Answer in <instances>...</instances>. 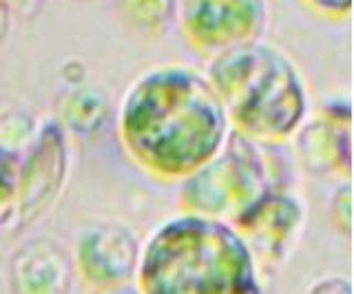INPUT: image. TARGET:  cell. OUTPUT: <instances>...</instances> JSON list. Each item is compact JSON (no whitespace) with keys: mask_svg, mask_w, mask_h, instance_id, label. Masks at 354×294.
<instances>
[{"mask_svg":"<svg viewBox=\"0 0 354 294\" xmlns=\"http://www.w3.org/2000/svg\"><path fill=\"white\" fill-rule=\"evenodd\" d=\"M122 153L144 175L182 184L230 137V124L204 71L166 62L142 71L115 106Z\"/></svg>","mask_w":354,"mask_h":294,"instance_id":"obj_1","label":"cell"},{"mask_svg":"<svg viewBox=\"0 0 354 294\" xmlns=\"http://www.w3.org/2000/svg\"><path fill=\"white\" fill-rule=\"evenodd\" d=\"M138 294H266L257 259L232 224L177 213L142 242Z\"/></svg>","mask_w":354,"mask_h":294,"instance_id":"obj_2","label":"cell"},{"mask_svg":"<svg viewBox=\"0 0 354 294\" xmlns=\"http://www.w3.org/2000/svg\"><path fill=\"white\" fill-rule=\"evenodd\" d=\"M204 75L224 106L232 133L259 144H290L313 113L299 64L268 40L208 60Z\"/></svg>","mask_w":354,"mask_h":294,"instance_id":"obj_3","label":"cell"},{"mask_svg":"<svg viewBox=\"0 0 354 294\" xmlns=\"http://www.w3.org/2000/svg\"><path fill=\"white\" fill-rule=\"evenodd\" d=\"M290 144H259L230 133L224 148L180 184V213L232 224L268 193L295 190Z\"/></svg>","mask_w":354,"mask_h":294,"instance_id":"obj_4","label":"cell"},{"mask_svg":"<svg viewBox=\"0 0 354 294\" xmlns=\"http://www.w3.org/2000/svg\"><path fill=\"white\" fill-rule=\"evenodd\" d=\"M71 137L53 115L38 119L31 141L20 153L18 193L5 226L22 231L47 215L69 184L71 175Z\"/></svg>","mask_w":354,"mask_h":294,"instance_id":"obj_5","label":"cell"},{"mask_svg":"<svg viewBox=\"0 0 354 294\" xmlns=\"http://www.w3.org/2000/svg\"><path fill=\"white\" fill-rule=\"evenodd\" d=\"M270 5L263 0H184L175 3V23L186 45L213 60L226 51L263 40Z\"/></svg>","mask_w":354,"mask_h":294,"instance_id":"obj_6","label":"cell"},{"mask_svg":"<svg viewBox=\"0 0 354 294\" xmlns=\"http://www.w3.org/2000/svg\"><path fill=\"white\" fill-rule=\"evenodd\" d=\"M140 253V235L118 219H91L82 224L71 246L75 277L88 292L133 286Z\"/></svg>","mask_w":354,"mask_h":294,"instance_id":"obj_7","label":"cell"},{"mask_svg":"<svg viewBox=\"0 0 354 294\" xmlns=\"http://www.w3.org/2000/svg\"><path fill=\"white\" fill-rule=\"evenodd\" d=\"M295 159L319 177L352 175V102L348 95H332L290 139Z\"/></svg>","mask_w":354,"mask_h":294,"instance_id":"obj_8","label":"cell"},{"mask_svg":"<svg viewBox=\"0 0 354 294\" xmlns=\"http://www.w3.org/2000/svg\"><path fill=\"white\" fill-rule=\"evenodd\" d=\"M308 219L306 202L295 190L268 193L248 206L232 228L250 248L259 266H279L292 255Z\"/></svg>","mask_w":354,"mask_h":294,"instance_id":"obj_9","label":"cell"},{"mask_svg":"<svg viewBox=\"0 0 354 294\" xmlns=\"http://www.w3.org/2000/svg\"><path fill=\"white\" fill-rule=\"evenodd\" d=\"M73 279L71 250L51 235L22 239L7 261L11 294H71Z\"/></svg>","mask_w":354,"mask_h":294,"instance_id":"obj_10","label":"cell"},{"mask_svg":"<svg viewBox=\"0 0 354 294\" xmlns=\"http://www.w3.org/2000/svg\"><path fill=\"white\" fill-rule=\"evenodd\" d=\"M51 115L69 137H95L106 128L111 115H115V104L104 86L75 82L58 93Z\"/></svg>","mask_w":354,"mask_h":294,"instance_id":"obj_11","label":"cell"},{"mask_svg":"<svg viewBox=\"0 0 354 294\" xmlns=\"http://www.w3.org/2000/svg\"><path fill=\"white\" fill-rule=\"evenodd\" d=\"M127 23L138 31V34H162L166 25L175 20V3H124L118 5Z\"/></svg>","mask_w":354,"mask_h":294,"instance_id":"obj_12","label":"cell"},{"mask_svg":"<svg viewBox=\"0 0 354 294\" xmlns=\"http://www.w3.org/2000/svg\"><path fill=\"white\" fill-rule=\"evenodd\" d=\"M18 170H20V153L0 144V224L7 222L11 208H14L16 193H18Z\"/></svg>","mask_w":354,"mask_h":294,"instance_id":"obj_13","label":"cell"},{"mask_svg":"<svg viewBox=\"0 0 354 294\" xmlns=\"http://www.w3.org/2000/svg\"><path fill=\"white\" fill-rule=\"evenodd\" d=\"M38 128V119L27 111H9L0 115V144L22 153Z\"/></svg>","mask_w":354,"mask_h":294,"instance_id":"obj_14","label":"cell"},{"mask_svg":"<svg viewBox=\"0 0 354 294\" xmlns=\"http://www.w3.org/2000/svg\"><path fill=\"white\" fill-rule=\"evenodd\" d=\"M330 219L335 231L343 237L352 235V186L350 182H341L330 197Z\"/></svg>","mask_w":354,"mask_h":294,"instance_id":"obj_15","label":"cell"},{"mask_svg":"<svg viewBox=\"0 0 354 294\" xmlns=\"http://www.w3.org/2000/svg\"><path fill=\"white\" fill-rule=\"evenodd\" d=\"M306 294H352V283L343 275H326L310 283Z\"/></svg>","mask_w":354,"mask_h":294,"instance_id":"obj_16","label":"cell"},{"mask_svg":"<svg viewBox=\"0 0 354 294\" xmlns=\"http://www.w3.org/2000/svg\"><path fill=\"white\" fill-rule=\"evenodd\" d=\"M310 12H315L317 16H324L328 20H348L350 12H352V3L348 0V3H330V0H321V3H317V0H310V3H304Z\"/></svg>","mask_w":354,"mask_h":294,"instance_id":"obj_17","label":"cell"},{"mask_svg":"<svg viewBox=\"0 0 354 294\" xmlns=\"http://www.w3.org/2000/svg\"><path fill=\"white\" fill-rule=\"evenodd\" d=\"M9 27H11V7L5 5V3H0V45L7 40Z\"/></svg>","mask_w":354,"mask_h":294,"instance_id":"obj_18","label":"cell"},{"mask_svg":"<svg viewBox=\"0 0 354 294\" xmlns=\"http://www.w3.org/2000/svg\"><path fill=\"white\" fill-rule=\"evenodd\" d=\"M91 294H138L136 286H122V288H111V290H100Z\"/></svg>","mask_w":354,"mask_h":294,"instance_id":"obj_19","label":"cell"}]
</instances>
